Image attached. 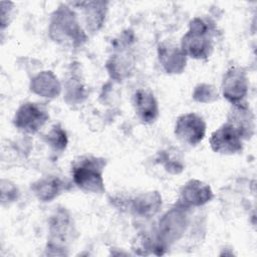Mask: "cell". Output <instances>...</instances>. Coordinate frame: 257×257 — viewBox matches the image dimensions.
I'll list each match as a JSON object with an SVG mask.
<instances>
[{
    "mask_svg": "<svg viewBox=\"0 0 257 257\" xmlns=\"http://www.w3.org/2000/svg\"><path fill=\"white\" fill-rule=\"evenodd\" d=\"M63 188V183L57 178H47L39 180L33 184V191L39 200L49 202L55 198Z\"/></svg>",
    "mask_w": 257,
    "mask_h": 257,
    "instance_id": "obj_12",
    "label": "cell"
},
{
    "mask_svg": "<svg viewBox=\"0 0 257 257\" xmlns=\"http://www.w3.org/2000/svg\"><path fill=\"white\" fill-rule=\"evenodd\" d=\"M205 133V121L196 113L182 114L176 121V136L191 146L198 145L204 139Z\"/></svg>",
    "mask_w": 257,
    "mask_h": 257,
    "instance_id": "obj_4",
    "label": "cell"
},
{
    "mask_svg": "<svg viewBox=\"0 0 257 257\" xmlns=\"http://www.w3.org/2000/svg\"><path fill=\"white\" fill-rule=\"evenodd\" d=\"M227 122L237 130L242 139L251 138L254 133V115L245 103L239 102L233 104Z\"/></svg>",
    "mask_w": 257,
    "mask_h": 257,
    "instance_id": "obj_8",
    "label": "cell"
},
{
    "mask_svg": "<svg viewBox=\"0 0 257 257\" xmlns=\"http://www.w3.org/2000/svg\"><path fill=\"white\" fill-rule=\"evenodd\" d=\"M210 145L214 152L223 155H233L243 150L242 137L228 122L224 123L212 134Z\"/></svg>",
    "mask_w": 257,
    "mask_h": 257,
    "instance_id": "obj_3",
    "label": "cell"
},
{
    "mask_svg": "<svg viewBox=\"0 0 257 257\" xmlns=\"http://www.w3.org/2000/svg\"><path fill=\"white\" fill-rule=\"evenodd\" d=\"M181 196L185 204L191 206H201L210 201L213 194L208 185L197 180H192L183 187Z\"/></svg>",
    "mask_w": 257,
    "mask_h": 257,
    "instance_id": "obj_11",
    "label": "cell"
},
{
    "mask_svg": "<svg viewBox=\"0 0 257 257\" xmlns=\"http://www.w3.org/2000/svg\"><path fill=\"white\" fill-rule=\"evenodd\" d=\"M46 110L37 103L27 102L22 104L15 113L14 124L26 133H36L48 119Z\"/></svg>",
    "mask_w": 257,
    "mask_h": 257,
    "instance_id": "obj_5",
    "label": "cell"
},
{
    "mask_svg": "<svg viewBox=\"0 0 257 257\" xmlns=\"http://www.w3.org/2000/svg\"><path fill=\"white\" fill-rule=\"evenodd\" d=\"M186 216H184L179 210H172L166 216H164L162 222L160 223V239L162 242H169L178 239L186 225Z\"/></svg>",
    "mask_w": 257,
    "mask_h": 257,
    "instance_id": "obj_10",
    "label": "cell"
},
{
    "mask_svg": "<svg viewBox=\"0 0 257 257\" xmlns=\"http://www.w3.org/2000/svg\"><path fill=\"white\" fill-rule=\"evenodd\" d=\"M182 52L197 59L207 58L213 49L209 29L206 23L195 18L191 21L189 31L182 39Z\"/></svg>",
    "mask_w": 257,
    "mask_h": 257,
    "instance_id": "obj_2",
    "label": "cell"
},
{
    "mask_svg": "<svg viewBox=\"0 0 257 257\" xmlns=\"http://www.w3.org/2000/svg\"><path fill=\"white\" fill-rule=\"evenodd\" d=\"M247 77L242 69L232 67L226 72L223 79L222 89L224 96L232 102V104L241 102L242 98L247 93Z\"/></svg>",
    "mask_w": 257,
    "mask_h": 257,
    "instance_id": "obj_7",
    "label": "cell"
},
{
    "mask_svg": "<svg viewBox=\"0 0 257 257\" xmlns=\"http://www.w3.org/2000/svg\"><path fill=\"white\" fill-rule=\"evenodd\" d=\"M133 103L136 113L143 122L150 123L158 117V102L151 91L146 89L137 90L133 97Z\"/></svg>",
    "mask_w": 257,
    "mask_h": 257,
    "instance_id": "obj_9",
    "label": "cell"
},
{
    "mask_svg": "<svg viewBox=\"0 0 257 257\" xmlns=\"http://www.w3.org/2000/svg\"><path fill=\"white\" fill-rule=\"evenodd\" d=\"M216 96H218V93H216L214 87L207 84H201L197 86L194 92L195 99L202 102H205V98H207L206 99L207 102L212 101L216 98Z\"/></svg>",
    "mask_w": 257,
    "mask_h": 257,
    "instance_id": "obj_15",
    "label": "cell"
},
{
    "mask_svg": "<svg viewBox=\"0 0 257 257\" xmlns=\"http://www.w3.org/2000/svg\"><path fill=\"white\" fill-rule=\"evenodd\" d=\"M53 18L50 32L55 34L56 40H70L73 43L83 40L84 35L68 9L58 10Z\"/></svg>",
    "mask_w": 257,
    "mask_h": 257,
    "instance_id": "obj_6",
    "label": "cell"
},
{
    "mask_svg": "<svg viewBox=\"0 0 257 257\" xmlns=\"http://www.w3.org/2000/svg\"><path fill=\"white\" fill-rule=\"evenodd\" d=\"M46 137L47 143H49L55 151H62L65 149L67 144L66 134L58 125H55Z\"/></svg>",
    "mask_w": 257,
    "mask_h": 257,
    "instance_id": "obj_14",
    "label": "cell"
},
{
    "mask_svg": "<svg viewBox=\"0 0 257 257\" xmlns=\"http://www.w3.org/2000/svg\"><path fill=\"white\" fill-rule=\"evenodd\" d=\"M162 205V199L158 193H150L139 197L134 204V210L142 216L154 215Z\"/></svg>",
    "mask_w": 257,
    "mask_h": 257,
    "instance_id": "obj_13",
    "label": "cell"
},
{
    "mask_svg": "<svg viewBox=\"0 0 257 257\" xmlns=\"http://www.w3.org/2000/svg\"><path fill=\"white\" fill-rule=\"evenodd\" d=\"M104 161L92 157L81 158L75 162L72 168V176L75 185L86 192L102 193L104 190L102 172Z\"/></svg>",
    "mask_w": 257,
    "mask_h": 257,
    "instance_id": "obj_1",
    "label": "cell"
}]
</instances>
